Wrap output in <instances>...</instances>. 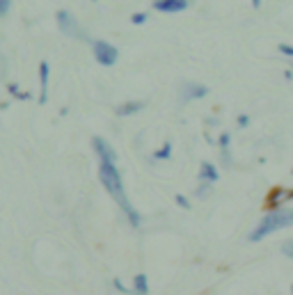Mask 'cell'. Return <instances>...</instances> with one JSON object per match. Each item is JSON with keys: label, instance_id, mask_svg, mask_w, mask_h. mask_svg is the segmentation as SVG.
I'll use <instances>...</instances> for the list:
<instances>
[{"label": "cell", "instance_id": "obj_8", "mask_svg": "<svg viewBox=\"0 0 293 295\" xmlns=\"http://www.w3.org/2000/svg\"><path fill=\"white\" fill-rule=\"evenodd\" d=\"M48 76H51V66L48 62H39V83H41V94H39V103H46V92H48Z\"/></svg>", "mask_w": 293, "mask_h": 295}, {"label": "cell", "instance_id": "obj_16", "mask_svg": "<svg viewBox=\"0 0 293 295\" xmlns=\"http://www.w3.org/2000/svg\"><path fill=\"white\" fill-rule=\"evenodd\" d=\"M208 190H211V183H202L200 188H197V192H195V195H197V197H206Z\"/></svg>", "mask_w": 293, "mask_h": 295}, {"label": "cell", "instance_id": "obj_14", "mask_svg": "<svg viewBox=\"0 0 293 295\" xmlns=\"http://www.w3.org/2000/svg\"><path fill=\"white\" fill-rule=\"evenodd\" d=\"M146 19H149L146 12H135L133 16H131V23H133V26H142V23H146Z\"/></svg>", "mask_w": 293, "mask_h": 295}, {"label": "cell", "instance_id": "obj_6", "mask_svg": "<svg viewBox=\"0 0 293 295\" xmlns=\"http://www.w3.org/2000/svg\"><path fill=\"white\" fill-rule=\"evenodd\" d=\"M92 147H94V151L99 153L101 163H110V165L117 163V153H115V149L108 145L103 138H92Z\"/></svg>", "mask_w": 293, "mask_h": 295}, {"label": "cell", "instance_id": "obj_19", "mask_svg": "<svg viewBox=\"0 0 293 295\" xmlns=\"http://www.w3.org/2000/svg\"><path fill=\"white\" fill-rule=\"evenodd\" d=\"M174 199H176V204H179L181 208H190V204H188V199H186V197H183V195H176V197H174Z\"/></svg>", "mask_w": 293, "mask_h": 295}, {"label": "cell", "instance_id": "obj_4", "mask_svg": "<svg viewBox=\"0 0 293 295\" xmlns=\"http://www.w3.org/2000/svg\"><path fill=\"white\" fill-rule=\"evenodd\" d=\"M55 19H58V28H60V30L67 34V37H83V30L78 28V21H76V16H73L71 12H67V9H60Z\"/></svg>", "mask_w": 293, "mask_h": 295}, {"label": "cell", "instance_id": "obj_1", "mask_svg": "<svg viewBox=\"0 0 293 295\" xmlns=\"http://www.w3.org/2000/svg\"><path fill=\"white\" fill-rule=\"evenodd\" d=\"M99 178H101V183H103V188L115 197V202L119 204L121 210L128 215L131 224H133V227H140V213L131 206V202H128L126 195H124V185H121V177H119V172H117V167L110 163H101Z\"/></svg>", "mask_w": 293, "mask_h": 295}, {"label": "cell", "instance_id": "obj_9", "mask_svg": "<svg viewBox=\"0 0 293 295\" xmlns=\"http://www.w3.org/2000/svg\"><path fill=\"white\" fill-rule=\"evenodd\" d=\"M200 181H204V183H211V185L218 181V170H215V165L202 163V167H200Z\"/></svg>", "mask_w": 293, "mask_h": 295}, {"label": "cell", "instance_id": "obj_15", "mask_svg": "<svg viewBox=\"0 0 293 295\" xmlns=\"http://www.w3.org/2000/svg\"><path fill=\"white\" fill-rule=\"evenodd\" d=\"M218 142H220V147H222V151L227 153V149H229V142H232V135H229V133H222Z\"/></svg>", "mask_w": 293, "mask_h": 295}, {"label": "cell", "instance_id": "obj_3", "mask_svg": "<svg viewBox=\"0 0 293 295\" xmlns=\"http://www.w3.org/2000/svg\"><path fill=\"white\" fill-rule=\"evenodd\" d=\"M92 55H94V59H96L99 64L113 66L115 62H117V55H119V51H117L113 44H108V41L96 39V41H92Z\"/></svg>", "mask_w": 293, "mask_h": 295}, {"label": "cell", "instance_id": "obj_5", "mask_svg": "<svg viewBox=\"0 0 293 295\" xmlns=\"http://www.w3.org/2000/svg\"><path fill=\"white\" fill-rule=\"evenodd\" d=\"M179 94H181V101L186 103V101H193V98H204L208 94V87L188 80V83H183V85L179 87Z\"/></svg>", "mask_w": 293, "mask_h": 295}, {"label": "cell", "instance_id": "obj_17", "mask_svg": "<svg viewBox=\"0 0 293 295\" xmlns=\"http://www.w3.org/2000/svg\"><path fill=\"white\" fill-rule=\"evenodd\" d=\"M9 7H12V0H0V16H5L9 12Z\"/></svg>", "mask_w": 293, "mask_h": 295}, {"label": "cell", "instance_id": "obj_11", "mask_svg": "<svg viewBox=\"0 0 293 295\" xmlns=\"http://www.w3.org/2000/svg\"><path fill=\"white\" fill-rule=\"evenodd\" d=\"M133 289H135V293H138V295H146V293H149V284H146V275H145V272L135 275Z\"/></svg>", "mask_w": 293, "mask_h": 295}, {"label": "cell", "instance_id": "obj_13", "mask_svg": "<svg viewBox=\"0 0 293 295\" xmlns=\"http://www.w3.org/2000/svg\"><path fill=\"white\" fill-rule=\"evenodd\" d=\"M282 254L287 256V259H293V238H289V240L282 243Z\"/></svg>", "mask_w": 293, "mask_h": 295}, {"label": "cell", "instance_id": "obj_23", "mask_svg": "<svg viewBox=\"0 0 293 295\" xmlns=\"http://www.w3.org/2000/svg\"><path fill=\"white\" fill-rule=\"evenodd\" d=\"M291 295H293V284H291Z\"/></svg>", "mask_w": 293, "mask_h": 295}, {"label": "cell", "instance_id": "obj_2", "mask_svg": "<svg viewBox=\"0 0 293 295\" xmlns=\"http://www.w3.org/2000/svg\"><path fill=\"white\" fill-rule=\"evenodd\" d=\"M287 227H293V208H284V210H275V213H268L266 217H261L259 224L250 231L247 240L250 243H259L266 236H270L273 231L287 229Z\"/></svg>", "mask_w": 293, "mask_h": 295}, {"label": "cell", "instance_id": "obj_7", "mask_svg": "<svg viewBox=\"0 0 293 295\" xmlns=\"http://www.w3.org/2000/svg\"><path fill=\"white\" fill-rule=\"evenodd\" d=\"M153 9H158V12H183L190 2L188 0H153L151 2Z\"/></svg>", "mask_w": 293, "mask_h": 295}, {"label": "cell", "instance_id": "obj_12", "mask_svg": "<svg viewBox=\"0 0 293 295\" xmlns=\"http://www.w3.org/2000/svg\"><path fill=\"white\" fill-rule=\"evenodd\" d=\"M170 153H172V145H170V142H165V145H163L158 151H156V153H153V158H156V160H167V158H170Z\"/></svg>", "mask_w": 293, "mask_h": 295}, {"label": "cell", "instance_id": "obj_18", "mask_svg": "<svg viewBox=\"0 0 293 295\" xmlns=\"http://www.w3.org/2000/svg\"><path fill=\"white\" fill-rule=\"evenodd\" d=\"M280 53H284V55H289V58H293V46L291 44H280Z\"/></svg>", "mask_w": 293, "mask_h": 295}, {"label": "cell", "instance_id": "obj_20", "mask_svg": "<svg viewBox=\"0 0 293 295\" xmlns=\"http://www.w3.org/2000/svg\"><path fill=\"white\" fill-rule=\"evenodd\" d=\"M236 121H238L240 128H245V126L250 124V117H247V115H238V119H236Z\"/></svg>", "mask_w": 293, "mask_h": 295}, {"label": "cell", "instance_id": "obj_22", "mask_svg": "<svg viewBox=\"0 0 293 295\" xmlns=\"http://www.w3.org/2000/svg\"><path fill=\"white\" fill-rule=\"evenodd\" d=\"M252 7H254V9H259V7H261V0H252Z\"/></svg>", "mask_w": 293, "mask_h": 295}, {"label": "cell", "instance_id": "obj_21", "mask_svg": "<svg viewBox=\"0 0 293 295\" xmlns=\"http://www.w3.org/2000/svg\"><path fill=\"white\" fill-rule=\"evenodd\" d=\"M9 92L16 94V85H9ZM19 96H21V98H28V94H19Z\"/></svg>", "mask_w": 293, "mask_h": 295}, {"label": "cell", "instance_id": "obj_24", "mask_svg": "<svg viewBox=\"0 0 293 295\" xmlns=\"http://www.w3.org/2000/svg\"><path fill=\"white\" fill-rule=\"evenodd\" d=\"M291 174H293V170H291Z\"/></svg>", "mask_w": 293, "mask_h": 295}, {"label": "cell", "instance_id": "obj_10", "mask_svg": "<svg viewBox=\"0 0 293 295\" xmlns=\"http://www.w3.org/2000/svg\"><path fill=\"white\" fill-rule=\"evenodd\" d=\"M142 108H145V103L142 101H131V103H124L117 108V115L119 117H128V115H135V112H140Z\"/></svg>", "mask_w": 293, "mask_h": 295}]
</instances>
